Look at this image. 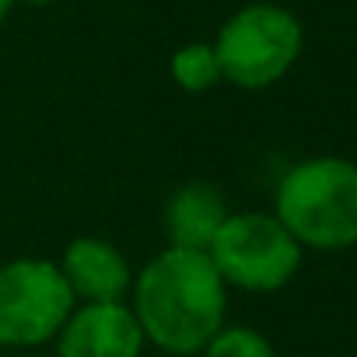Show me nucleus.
<instances>
[{"mask_svg":"<svg viewBox=\"0 0 357 357\" xmlns=\"http://www.w3.org/2000/svg\"><path fill=\"white\" fill-rule=\"evenodd\" d=\"M301 46V22L277 4H249L235 11L214 39L221 77L249 91L277 84L298 63Z\"/></svg>","mask_w":357,"mask_h":357,"instance_id":"3","label":"nucleus"},{"mask_svg":"<svg viewBox=\"0 0 357 357\" xmlns=\"http://www.w3.org/2000/svg\"><path fill=\"white\" fill-rule=\"evenodd\" d=\"M22 4H32V8H46V4H56V0H22Z\"/></svg>","mask_w":357,"mask_h":357,"instance_id":"12","label":"nucleus"},{"mask_svg":"<svg viewBox=\"0 0 357 357\" xmlns=\"http://www.w3.org/2000/svg\"><path fill=\"white\" fill-rule=\"evenodd\" d=\"M140 350L144 329L123 301L81 305L56 333L60 357H140Z\"/></svg>","mask_w":357,"mask_h":357,"instance_id":"6","label":"nucleus"},{"mask_svg":"<svg viewBox=\"0 0 357 357\" xmlns=\"http://www.w3.org/2000/svg\"><path fill=\"white\" fill-rule=\"evenodd\" d=\"M225 221H228V204H225L221 190L204 183V178H193V183L178 186L168 197L161 228H165L168 249L207 252Z\"/></svg>","mask_w":357,"mask_h":357,"instance_id":"8","label":"nucleus"},{"mask_svg":"<svg viewBox=\"0 0 357 357\" xmlns=\"http://www.w3.org/2000/svg\"><path fill=\"white\" fill-rule=\"evenodd\" d=\"M277 221L301 249L340 252L357 245V161L308 158L298 161L277 186Z\"/></svg>","mask_w":357,"mask_h":357,"instance_id":"2","label":"nucleus"},{"mask_svg":"<svg viewBox=\"0 0 357 357\" xmlns=\"http://www.w3.org/2000/svg\"><path fill=\"white\" fill-rule=\"evenodd\" d=\"M207 357H277L270 340L249 326H231V329H221L207 347Z\"/></svg>","mask_w":357,"mask_h":357,"instance_id":"10","label":"nucleus"},{"mask_svg":"<svg viewBox=\"0 0 357 357\" xmlns=\"http://www.w3.org/2000/svg\"><path fill=\"white\" fill-rule=\"evenodd\" d=\"M18 4V0H0V22H4L8 15H11V8Z\"/></svg>","mask_w":357,"mask_h":357,"instance_id":"11","label":"nucleus"},{"mask_svg":"<svg viewBox=\"0 0 357 357\" xmlns=\"http://www.w3.org/2000/svg\"><path fill=\"white\" fill-rule=\"evenodd\" d=\"M225 284L242 291H280L301 266L298 238L273 214H228L207 249Z\"/></svg>","mask_w":357,"mask_h":357,"instance_id":"4","label":"nucleus"},{"mask_svg":"<svg viewBox=\"0 0 357 357\" xmlns=\"http://www.w3.org/2000/svg\"><path fill=\"white\" fill-rule=\"evenodd\" d=\"M228 284L207 252L165 249L140 273L133 287V315L144 340L154 347L190 357L204 350L221 329L228 312Z\"/></svg>","mask_w":357,"mask_h":357,"instance_id":"1","label":"nucleus"},{"mask_svg":"<svg viewBox=\"0 0 357 357\" xmlns=\"http://www.w3.org/2000/svg\"><path fill=\"white\" fill-rule=\"evenodd\" d=\"M74 298L84 305L98 301H123L133 287V273L126 256L105 238H74L60 263Z\"/></svg>","mask_w":357,"mask_h":357,"instance_id":"7","label":"nucleus"},{"mask_svg":"<svg viewBox=\"0 0 357 357\" xmlns=\"http://www.w3.org/2000/svg\"><path fill=\"white\" fill-rule=\"evenodd\" d=\"M172 77L183 91H207L221 81V63L214 43H190L178 46L172 56Z\"/></svg>","mask_w":357,"mask_h":357,"instance_id":"9","label":"nucleus"},{"mask_svg":"<svg viewBox=\"0 0 357 357\" xmlns=\"http://www.w3.org/2000/svg\"><path fill=\"white\" fill-rule=\"evenodd\" d=\"M74 291L50 259H15L0 266V343L39 347L53 340L74 312Z\"/></svg>","mask_w":357,"mask_h":357,"instance_id":"5","label":"nucleus"}]
</instances>
